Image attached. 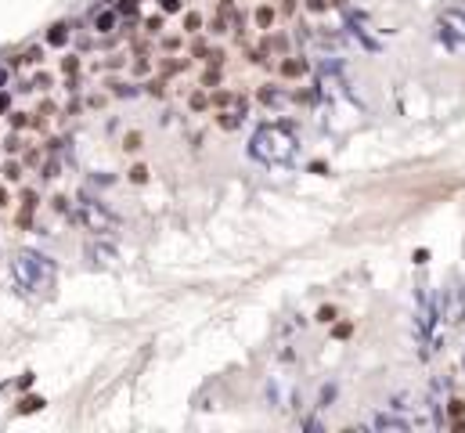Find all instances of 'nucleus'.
Here are the masks:
<instances>
[{"label":"nucleus","instance_id":"5","mask_svg":"<svg viewBox=\"0 0 465 433\" xmlns=\"http://www.w3.org/2000/svg\"><path fill=\"white\" fill-rule=\"evenodd\" d=\"M238 123H242V101L235 105V112H224V116H220V127H224V130H235Z\"/></svg>","mask_w":465,"mask_h":433},{"label":"nucleus","instance_id":"11","mask_svg":"<svg viewBox=\"0 0 465 433\" xmlns=\"http://www.w3.org/2000/svg\"><path fill=\"white\" fill-rule=\"evenodd\" d=\"M332 318H335V307H321L318 310V322H332Z\"/></svg>","mask_w":465,"mask_h":433},{"label":"nucleus","instance_id":"12","mask_svg":"<svg viewBox=\"0 0 465 433\" xmlns=\"http://www.w3.org/2000/svg\"><path fill=\"white\" fill-rule=\"evenodd\" d=\"M119 11H123V15H134V11H137V0H123Z\"/></svg>","mask_w":465,"mask_h":433},{"label":"nucleus","instance_id":"15","mask_svg":"<svg viewBox=\"0 0 465 433\" xmlns=\"http://www.w3.org/2000/svg\"><path fill=\"white\" fill-rule=\"evenodd\" d=\"M130 177H134V181H144V177H148V170H144V166H134V170H130Z\"/></svg>","mask_w":465,"mask_h":433},{"label":"nucleus","instance_id":"16","mask_svg":"<svg viewBox=\"0 0 465 433\" xmlns=\"http://www.w3.org/2000/svg\"><path fill=\"white\" fill-rule=\"evenodd\" d=\"M0 206H8V191L4 188H0Z\"/></svg>","mask_w":465,"mask_h":433},{"label":"nucleus","instance_id":"10","mask_svg":"<svg viewBox=\"0 0 465 433\" xmlns=\"http://www.w3.org/2000/svg\"><path fill=\"white\" fill-rule=\"evenodd\" d=\"M256 22L267 29V25H270V8H260V11H256Z\"/></svg>","mask_w":465,"mask_h":433},{"label":"nucleus","instance_id":"1","mask_svg":"<svg viewBox=\"0 0 465 433\" xmlns=\"http://www.w3.org/2000/svg\"><path fill=\"white\" fill-rule=\"evenodd\" d=\"M296 152H299L296 134L285 130V127H278V123L260 127V130L253 134V141H249V155H253V159H260V163H267V166L292 163V159H296Z\"/></svg>","mask_w":465,"mask_h":433},{"label":"nucleus","instance_id":"4","mask_svg":"<svg viewBox=\"0 0 465 433\" xmlns=\"http://www.w3.org/2000/svg\"><path fill=\"white\" fill-rule=\"evenodd\" d=\"M447 322H465V289H461V285L451 289V310H447Z\"/></svg>","mask_w":465,"mask_h":433},{"label":"nucleus","instance_id":"13","mask_svg":"<svg viewBox=\"0 0 465 433\" xmlns=\"http://www.w3.org/2000/svg\"><path fill=\"white\" fill-rule=\"evenodd\" d=\"M127 148H130V152L141 148V134H127Z\"/></svg>","mask_w":465,"mask_h":433},{"label":"nucleus","instance_id":"2","mask_svg":"<svg viewBox=\"0 0 465 433\" xmlns=\"http://www.w3.org/2000/svg\"><path fill=\"white\" fill-rule=\"evenodd\" d=\"M433 325H437V303H433L429 289H422L418 293V336H425Z\"/></svg>","mask_w":465,"mask_h":433},{"label":"nucleus","instance_id":"7","mask_svg":"<svg viewBox=\"0 0 465 433\" xmlns=\"http://www.w3.org/2000/svg\"><path fill=\"white\" fill-rule=\"evenodd\" d=\"M260 101H267V105H282V101H285V94H278V91L263 87V91H260Z\"/></svg>","mask_w":465,"mask_h":433},{"label":"nucleus","instance_id":"8","mask_svg":"<svg viewBox=\"0 0 465 433\" xmlns=\"http://www.w3.org/2000/svg\"><path fill=\"white\" fill-rule=\"evenodd\" d=\"M47 40H51V44H65V25H54V29L47 33Z\"/></svg>","mask_w":465,"mask_h":433},{"label":"nucleus","instance_id":"3","mask_svg":"<svg viewBox=\"0 0 465 433\" xmlns=\"http://www.w3.org/2000/svg\"><path fill=\"white\" fill-rule=\"evenodd\" d=\"M444 29L454 33L458 44H465V11H447V15H444Z\"/></svg>","mask_w":465,"mask_h":433},{"label":"nucleus","instance_id":"18","mask_svg":"<svg viewBox=\"0 0 465 433\" xmlns=\"http://www.w3.org/2000/svg\"><path fill=\"white\" fill-rule=\"evenodd\" d=\"M0 83H4V72H0Z\"/></svg>","mask_w":465,"mask_h":433},{"label":"nucleus","instance_id":"9","mask_svg":"<svg viewBox=\"0 0 465 433\" xmlns=\"http://www.w3.org/2000/svg\"><path fill=\"white\" fill-rule=\"evenodd\" d=\"M36 408H44V401H40V397H29V401H22L18 412H36Z\"/></svg>","mask_w":465,"mask_h":433},{"label":"nucleus","instance_id":"17","mask_svg":"<svg viewBox=\"0 0 465 433\" xmlns=\"http://www.w3.org/2000/svg\"><path fill=\"white\" fill-rule=\"evenodd\" d=\"M0 108H8V94H0Z\"/></svg>","mask_w":465,"mask_h":433},{"label":"nucleus","instance_id":"6","mask_svg":"<svg viewBox=\"0 0 465 433\" xmlns=\"http://www.w3.org/2000/svg\"><path fill=\"white\" fill-rule=\"evenodd\" d=\"M306 72V62L303 58H289V62H282V76H303Z\"/></svg>","mask_w":465,"mask_h":433},{"label":"nucleus","instance_id":"14","mask_svg":"<svg viewBox=\"0 0 465 433\" xmlns=\"http://www.w3.org/2000/svg\"><path fill=\"white\" fill-rule=\"evenodd\" d=\"M163 11H170V15L180 11V0H163Z\"/></svg>","mask_w":465,"mask_h":433}]
</instances>
